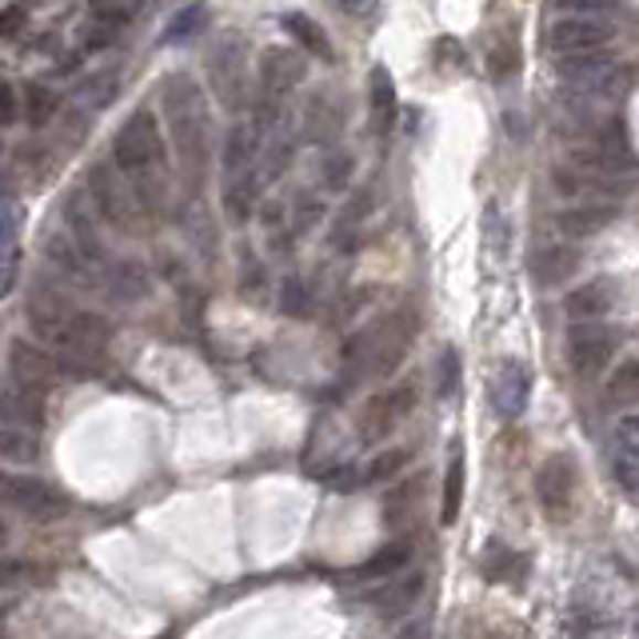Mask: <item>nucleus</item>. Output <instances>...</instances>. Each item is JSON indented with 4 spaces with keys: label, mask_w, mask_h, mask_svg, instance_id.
Masks as SVG:
<instances>
[{
    "label": "nucleus",
    "mask_w": 639,
    "mask_h": 639,
    "mask_svg": "<svg viewBox=\"0 0 639 639\" xmlns=\"http://www.w3.org/2000/svg\"><path fill=\"white\" fill-rule=\"evenodd\" d=\"M280 308L288 316H308V308H312V296H308V288H305V280H284V288H280Z\"/></svg>",
    "instance_id": "obj_35"
},
{
    "label": "nucleus",
    "mask_w": 639,
    "mask_h": 639,
    "mask_svg": "<svg viewBox=\"0 0 639 639\" xmlns=\"http://www.w3.org/2000/svg\"><path fill=\"white\" fill-rule=\"evenodd\" d=\"M56 376H61V356L29 344V340H12L9 344V380L44 392Z\"/></svg>",
    "instance_id": "obj_11"
},
{
    "label": "nucleus",
    "mask_w": 639,
    "mask_h": 639,
    "mask_svg": "<svg viewBox=\"0 0 639 639\" xmlns=\"http://www.w3.org/2000/svg\"><path fill=\"white\" fill-rule=\"evenodd\" d=\"M572 492H576V460L567 451H556L540 464L535 472V496L544 503L547 515H564L567 503H572Z\"/></svg>",
    "instance_id": "obj_9"
},
{
    "label": "nucleus",
    "mask_w": 639,
    "mask_h": 639,
    "mask_svg": "<svg viewBox=\"0 0 639 639\" xmlns=\"http://www.w3.org/2000/svg\"><path fill=\"white\" fill-rule=\"evenodd\" d=\"M204 29V4H189V9H180V17L172 24H168L164 41H184V36H196V32Z\"/></svg>",
    "instance_id": "obj_33"
},
{
    "label": "nucleus",
    "mask_w": 639,
    "mask_h": 639,
    "mask_svg": "<svg viewBox=\"0 0 639 639\" xmlns=\"http://www.w3.org/2000/svg\"><path fill=\"white\" fill-rule=\"evenodd\" d=\"M408 464V451L404 448H392V451H380L376 460L368 464V472H364V480L368 483H376V480H392V476L400 472Z\"/></svg>",
    "instance_id": "obj_34"
},
{
    "label": "nucleus",
    "mask_w": 639,
    "mask_h": 639,
    "mask_svg": "<svg viewBox=\"0 0 639 639\" xmlns=\"http://www.w3.org/2000/svg\"><path fill=\"white\" fill-rule=\"evenodd\" d=\"M113 164L132 180L140 204L152 212V204H157V196H152V189H157V172L164 168V132H160V120L152 108H137L125 125L116 128Z\"/></svg>",
    "instance_id": "obj_1"
},
{
    "label": "nucleus",
    "mask_w": 639,
    "mask_h": 639,
    "mask_svg": "<svg viewBox=\"0 0 639 639\" xmlns=\"http://www.w3.org/2000/svg\"><path fill=\"white\" fill-rule=\"evenodd\" d=\"M456 384H460V356H456V352H444L440 356V392L444 396H451V392H456Z\"/></svg>",
    "instance_id": "obj_38"
},
{
    "label": "nucleus",
    "mask_w": 639,
    "mask_h": 639,
    "mask_svg": "<svg viewBox=\"0 0 639 639\" xmlns=\"http://www.w3.org/2000/svg\"><path fill=\"white\" fill-rule=\"evenodd\" d=\"M332 4H336L340 12H364L368 0H332Z\"/></svg>",
    "instance_id": "obj_41"
},
{
    "label": "nucleus",
    "mask_w": 639,
    "mask_h": 639,
    "mask_svg": "<svg viewBox=\"0 0 639 639\" xmlns=\"http://www.w3.org/2000/svg\"><path fill=\"white\" fill-rule=\"evenodd\" d=\"M4 503L32 524H53L68 512V500L56 492L53 483L36 480V476H4Z\"/></svg>",
    "instance_id": "obj_6"
},
{
    "label": "nucleus",
    "mask_w": 639,
    "mask_h": 639,
    "mask_svg": "<svg viewBox=\"0 0 639 639\" xmlns=\"http://www.w3.org/2000/svg\"><path fill=\"white\" fill-rule=\"evenodd\" d=\"M305 81V61L292 49H264L260 53V84L268 96H288Z\"/></svg>",
    "instance_id": "obj_14"
},
{
    "label": "nucleus",
    "mask_w": 639,
    "mask_h": 639,
    "mask_svg": "<svg viewBox=\"0 0 639 639\" xmlns=\"http://www.w3.org/2000/svg\"><path fill=\"white\" fill-rule=\"evenodd\" d=\"M480 572H483V579H492V584H524L528 556H520V552H512V547H503V544H488L483 547Z\"/></svg>",
    "instance_id": "obj_20"
},
{
    "label": "nucleus",
    "mask_w": 639,
    "mask_h": 639,
    "mask_svg": "<svg viewBox=\"0 0 639 639\" xmlns=\"http://www.w3.org/2000/svg\"><path fill=\"white\" fill-rule=\"evenodd\" d=\"M616 300H619L616 280H587V284H579V288L567 292L564 308L572 320H604V316L616 308Z\"/></svg>",
    "instance_id": "obj_15"
},
{
    "label": "nucleus",
    "mask_w": 639,
    "mask_h": 639,
    "mask_svg": "<svg viewBox=\"0 0 639 639\" xmlns=\"http://www.w3.org/2000/svg\"><path fill=\"white\" fill-rule=\"evenodd\" d=\"M599 631H604V616H599L592 604L579 599L576 608L567 611L564 628H560V639H599Z\"/></svg>",
    "instance_id": "obj_29"
},
{
    "label": "nucleus",
    "mask_w": 639,
    "mask_h": 639,
    "mask_svg": "<svg viewBox=\"0 0 639 639\" xmlns=\"http://www.w3.org/2000/svg\"><path fill=\"white\" fill-rule=\"evenodd\" d=\"M12 120H17V88L4 81V88H0V125L9 128Z\"/></svg>",
    "instance_id": "obj_39"
},
{
    "label": "nucleus",
    "mask_w": 639,
    "mask_h": 639,
    "mask_svg": "<svg viewBox=\"0 0 639 639\" xmlns=\"http://www.w3.org/2000/svg\"><path fill=\"white\" fill-rule=\"evenodd\" d=\"M24 116H29L32 128L49 125L56 116V93L53 88H44V84H29V93H24Z\"/></svg>",
    "instance_id": "obj_30"
},
{
    "label": "nucleus",
    "mask_w": 639,
    "mask_h": 639,
    "mask_svg": "<svg viewBox=\"0 0 639 639\" xmlns=\"http://www.w3.org/2000/svg\"><path fill=\"white\" fill-rule=\"evenodd\" d=\"M412 408H416V388H412V384H396V388L364 400V408H360L356 416L360 440H384Z\"/></svg>",
    "instance_id": "obj_8"
},
{
    "label": "nucleus",
    "mask_w": 639,
    "mask_h": 639,
    "mask_svg": "<svg viewBox=\"0 0 639 639\" xmlns=\"http://www.w3.org/2000/svg\"><path fill=\"white\" fill-rule=\"evenodd\" d=\"M611 468H616L624 488H639V416H628L616 424V436H611Z\"/></svg>",
    "instance_id": "obj_16"
},
{
    "label": "nucleus",
    "mask_w": 639,
    "mask_h": 639,
    "mask_svg": "<svg viewBox=\"0 0 639 639\" xmlns=\"http://www.w3.org/2000/svg\"><path fill=\"white\" fill-rule=\"evenodd\" d=\"M483 241H488V248H492V252L508 248V221L500 216V209H496V204H488V209H483Z\"/></svg>",
    "instance_id": "obj_36"
},
{
    "label": "nucleus",
    "mask_w": 639,
    "mask_h": 639,
    "mask_svg": "<svg viewBox=\"0 0 639 639\" xmlns=\"http://www.w3.org/2000/svg\"><path fill=\"white\" fill-rule=\"evenodd\" d=\"M404 564H412L408 544H388V547H380L364 567H356V579H388V576H396Z\"/></svg>",
    "instance_id": "obj_26"
},
{
    "label": "nucleus",
    "mask_w": 639,
    "mask_h": 639,
    "mask_svg": "<svg viewBox=\"0 0 639 639\" xmlns=\"http://www.w3.org/2000/svg\"><path fill=\"white\" fill-rule=\"evenodd\" d=\"M209 76H212V88H216L224 108L244 105V88H248V53H244V44L236 32L221 36V41L209 49Z\"/></svg>",
    "instance_id": "obj_4"
},
{
    "label": "nucleus",
    "mask_w": 639,
    "mask_h": 639,
    "mask_svg": "<svg viewBox=\"0 0 639 639\" xmlns=\"http://www.w3.org/2000/svg\"><path fill=\"white\" fill-rule=\"evenodd\" d=\"M576 268H579V248H572V244H547V248H540L532 256V280L540 284V288H556V284H564Z\"/></svg>",
    "instance_id": "obj_17"
},
{
    "label": "nucleus",
    "mask_w": 639,
    "mask_h": 639,
    "mask_svg": "<svg viewBox=\"0 0 639 639\" xmlns=\"http://www.w3.org/2000/svg\"><path fill=\"white\" fill-rule=\"evenodd\" d=\"M96 216L100 212L93 209V200H84L81 192H73L68 196V204H64V228H68V236L76 241V248L88 256V264H96V268H108V248H105V236H100V224H96Z\"/></svg>",
    "instance_id": "obj_10"
},
{
    "label": "nucleus",
    "mask_w": 639,
    "mask_h": 639,
    "mask_svg": "<svg viewBox=\"0 0 639 639\" xmlns=\"http://www.w3.org/2000/svg\"><path fill=\"white\" fill-rule=\"evenodd\" d=\"M100 284H105V292L113 296V300H120V305H137L140 296H148V273H145V264H137V260L108 264Z\"/></svg>",
    "instance_id": "obj_19"
},
{
    "label": "nucleus",
    "mask_w": 639,
    "mask_h": 639,
    "mask_svg": "<svg viewBox=\"0 0 639 639\" xmlns=\"http://www.w3.org/2000/svg\"><path fill=\"white\" fill-rule=\"evenodd\" d=\"M460 503H464V451L456 448L448 464V480H444V508H440L444 524H456V520H460Z\"/></svg>",
    "instance_id": "obj_28"
},
{
    "label": "nucleus",
    "mask_w": 639,
    "mask_h": 639,
    "mask_svg": "<svg viewBox=\"0 0 639 639\" xmlns=\"http://www.w3.org/2000/svg\"><path fill=\"white\" fill-rule=\"evenodd\" d=\"M164 100H168L172 132H177L180 157L189 160L192 168H200L204 157H209V120H204V105H200L196 84L184 81V76H172L164 88Z\"/></svg>",
    "instance_id": "obj_2"
},
{
    "label": "nucleus",
    "mask_w": 639,
    "mask_h": 639,
    "mask_svg": "<svg viewBox=\"0 0 639 639\" xmlns=\"http://www.w3.org/2000/svg\"><path fill=\"white\" fill-rule=\"evenodd\" d=\"M608 400L619 408H636L639 404V360H624L608 376Z\"/></svg>",
    "instance_id": "obj_27"
},
{
    "label": "nucleus",
    "mask_w": 639,
    "mask_h": 639,
    "mask_svg": "<svg viewBox=\"0 0 639 639\" xmlns=\"http://www.w3.org/2000/svg\"><path fill=\"white\" fill-rule=\"evenodd\" d=\"M252 132L244 125H236L224 137V172H228V180H241L244 172L252 168Z\"/></svg>",
    "instance_id": "obj_24"
},
{
    "label": "nucleus",
    "mask_w": 639,
    "mask_h": 639,
    "mask_svg": "<svg viewBox=\"0 0 639 639\" xmlns=\"http://www.w3.org/2000/svg\"><path fill=\"white\" fill-rule=\"evenodd\" d=\"M0 451H4V460L12 464H32L41 456V436H36V428H29V424H4Z\"/></svg>",
    "instance_id": "obj_23"
},
{
    "label": "nucleus",
    "mask_w": 639,
    "mask_h": 639,
    "mask_svg": "<svg viewBox=\"0 0 639 639\" xmlns=\"http://www.w3.org/2000/svg\"><path fill=\"white\" fill-rule=\"evenodd\" d=\"M419 587H424V579H408V584H400V587H392L388 596L392 599H384V604H380V608H384V616H396V611H404V608H412V604H416V592Z\"/></svg>",
    "instance_id": "obj_37"
},
{
    "label": "nucleus",
    "mask_w": 639,
    "mask_h": 639,
    "mask_svg": "<svg viewBox=\"0 0 639 639\" xmlns=\"http://www.w3.org/2000/svg\"><path fill=\"white\" fill-rule=\"evenodd\" d=\"M619 204H592V200H584V204H572V209H564L556 216V228L564 232V236H572V241H584V236H596L604 224L616 221Z\"/></svg>",
    "instance_id": "obj_18"
},
{
    "label": "nucleus",
    "mask_w": 639,
    "mask_h": 639,
    "mask_svg": "<svg viewBox=\"0 0 639 639\" xmlns=\"http://www.w3.org/2000/svg\"><path fill=\"white\" fill-rule=\"evenodd\" d=\"M368 100H372V125H376V132H388L392 125H396V84H392L388 68H372V76H368Z\"/></svg>",
    "instance_id": "obj_21"
},
{
    "label": "nucleus",
    "mask_w": 639,
    "mask_h": 639,
    "mask_svg": "<svg viewBox=\"0 0 639 639\" xmlns=\"http://www.w3.org/2000/svg\"><path fill=\"white\" fill-rule=\"evenodd\" d=\"M532 400V372L520 360H503L492 380V408L500 419H520Z\"/></svg>",
    "instance_id": "obj_12"
},
{
    "label": "nucleus",
    "mask_w": 639,
    "mask_h": 639,
    "mask_svg": "<svg viewBox=\"0 0 639 639\" xmlns=\"http://www.w3.org/2000/svg\"><path fill=\"white\" fill-rule=\"evenodd\" d=\"M44 404L41 388H24L17 380H9V392H4V424H29V428H41Z\"/></svg>",
    "instance_id": "obj_22"
},
{
    "label": "nucleus",
    "mask_w": 639,
    "mask_h": 639,
    "mask_svg": "<svg viewBox=\"0 0 639 639\" xmlns=\"http://www.w3.org/2000/svg\"><path fill=\"white\" fill-rule=\"evenodd\" d=\"M125 172L108 164H93L88 172V192H93V209L100 212V221L116 224V228L137 232L145 224V204H140L137 189H125Z\"/></svg>",
    "instance_id": "obj_3"
},
{
    "label": "nucleus",
    "mask_w": 639,
    "mask_h": 639,
    "mask_svg": "<svg viewBox=\"0 0 639 639\" xmlns=\"http://www.w3.org/2000/svg\"><path fill=\"white\" fill-rule=\"evenodd\" d=\"M488 73H492L496 84L512 81V76L520 73V49H515V44H496L492 56H488Z\"/></svg>",
    "instance_id": "obj_32"
},
{
    "label": "nucleus",
    "mask_w": 639,
    "mask_h": 639,
    "mask_svg": "<svg viewBox=\"0 0 639 639\" xmlns=\"http://www.w3.org/2000/svg\"><path fill=\"white\" fill-rule=\"evenodd\" d=\"M636 631H639V616H636Z\"/></svg>",
    "instance_id": "obj_42"
},
{
    "label": "nucleus",
    "mask_w": 639,
    "mask_h": 639,
    "mask_svg": "<svg viewBox=\"0 0 639 639\" xmlns=\"http://www.w3.org/2000/svg\"><path fill=\"white\" fill-rule=\"evenodd\" d=\"M328 168H332V172H328V184H332V189H344V180L352 177V157H336Z\"/></svg>",
    "instance_id": "obj_40"
},
{
    "label": "nucleus",
    "mask_w": 639,
    "mask_h": 639,
    "mask_svg": "<svg viewBox=\"0 0 639 639\" xmlns=\"http://www.w3.org/2000/svg\"><path fill=\"white\" fill-rule=\"evenodd\" d=\"M616 36V24L604 17H584V12H567L547 29V44L556 56H587L604 53L608 41Z\"/></svg>",
    "instance_id": "obj_5"
},
{
    "label": "nucleus",
    "mask_w": 639,
    "mask_h": 639,
    "mask_svg": "<svg viewBox=\"0 0 639 639\" xmlns=\"http://www.w3.org/2000/svg\"><path fill=\"white\" fill-rule=\"evenodd\" d=\"M619 348V336L611 328L596 324V320H579L572 332H567V364L576 368L579 376H599L604 368L611 364Z\"/></svg>",
    "instance_id": "obj_7"
},
{
    "label": "nucleus",
    "mask_w": 639,
    "mask_h": 639,
    "mask_svg": "<svg viewBox=\"0 0 639 639\" xmlns=\"http://www.w3.org/2000/svg\"><path fill=\"white\" fill-rule=\"evenodd\" d=\"M284 29L292 32V36L305 44L308 53H316L320 61H332V44H328L324 29H320L316 21H308L305 12H288V17H284Z\"/></svg>",
    "instance_id": "obj_25"
},
{
    "label": "nucleus",
    "mask_w": 639,
    "mask_h": 639,
    "mask_svg": "<svg viewBox=\"0 0 639 639\" xmlns=\"http://www.w3.org/2000/svg\"><path fill=\"white\" fill-rule=\"evenodd\" d=\"M76 316V308L64 300L61 292H49V288H36V292L29 296V324L32 332L41 336L44 344H61L64 328H68V320Z\"/></svg>",
    "instance_id": "obj_13"
},
{
    "label": "nucleus",
    "mask_w": 639,
    "mask_h": 639,
    "mask_svg": "<svg viewBox=\"0 0 639 639\" xmlns=\"http://www.w3.org/2000/svg\"><path fill=\"white\" fill-rule=\"evenodd\" d=\"M252 200H256V184H252V177H241L228 184V200H224V209H228V216L236 224H244L252 216Z\"/></svg>",
    "instance_id": "obj_31"
}]
</instances>
